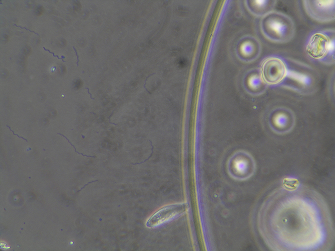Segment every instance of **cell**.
Masks as SVG:
<instances>
[{
    "mask_svg": "<svg viewBox=\"0 0 335 251\" xmlns=\"http://www.w3.org/2000/svg\"><path fill=\"white\" fill-rule=\"evenodd\" d=\"M255 170V164L253 158L245 152H235L228 161V172L235 179L246 180L253 174Z\"/></svg>",
    "mask_w": 335,
    "mask_h": 251,
    "instance_id": "5",
    "label": "cell"
},
{
    "mask_svg": "<svg viewBox=\"0 0 335 251\" xmlns=\"http://www.w3.org/2000/svg\"><path fill=\"white\" fill-rule=\"evenodd\" d=\"M44 10V8L42 6H39L36 9V14L38 16L41 15Z\"/></svg>",
    "mask_w": 335,
    "mask_h": 251,
    "instance_id": "14",
    "label": "cell"
},
{
    "mask_svg": "<svg viewBox=\"0 0 335 251\" xmlns=\"http://www.w3.org/2000/svg\"><path fill=\"white\" fill-rule=\"evenodd\" d=\"M187 209L186 204L166 206L155 212L146 222L148 228H154L183 214Z\"/></svg>",
    "mask_w": 335,
    "mask_h": 251,
    "instance_id": "8",
    "label": "cell"
},
{
    "mask_svg": "<svg viewBox=\"0 0 335 251\" xmlns=\"http://www.w3.org/2000/svg\"><path fill=\"white\" fill-rule=\"evenodd\" d=\"M6 126L9 128L11 132H12L13 133V134L14 135L17 136L18 138H22L24 140H25L26 142H28V140H27L26 138H24L23 137V136H19L18 134H16L11 129V127H10L9 125L6 124Z\"/></svg>",
    "mask_w": 335,
    "mask_h": 251,
    "instance_id": "16",
    "label": "cell"
},
{
    "mask_svg": "<svg viewBox=\"0 0 335 251\" xmlns=\"http://www.w3.org/2000/svg\"><path fill=\"white\" fill-rule=\"evenodd\" d=\"M43 48L45 50L49 52L50 54H52L54 57L57 58L59 60H62V62H66L62 58H60L58 55H56L54 52H51L49 50L46 49L45 47L43 46Z\"/></svg>",
    "mask_w": 335,
    "mask_h": 251,
    "instance_id": "15",
    "label": "cell"
},
{
    "mask_svg": "<svg viewBox=\"0 0 335 251\" xmlns=\"http://www.w3.org/2000/svg\"><path fill=\"white\" fill-rule=\"evenodd\" d=\"M261 32L269 41L284 44L290 41L295 32L292 18L279 12L272 11L263 16L260 21Z\"/></svg>",
    "mask_w": 335,
    "mask_h": 251,
    "instance_id": "2",
    "label": "cell"
},
{
    "mask_svg": "<svg viewBox=\"0 0 335 251\" xmlns=\"http://www.w3.org/2000/svg\"><path fill=\"white\" fill-rule=\"evenodd\" d=\"M260 72L267 85L280 84L286 74V68L283 60L275 56L265 58L261 66Z\"/></svg>",
    "mask_w": 335,
    "mask_h": 251,
    "instance_id": "7",
    "label": "cell"
},
{
    "mask_svg": "<svg viewBox=\"0 0 335 251\" xmlns=\"http://www.w3.org/2000/svg\"><path fill=\"white\" fill-rule=\"evenodd\" d=\"M303 6L308 16L320 22H328L335 18L334 0H305Z\"/></svg>",
    "mask_w": 335,
    "mask_h": 251,
    "instance_id": "6",
    "label": "cell"
},
{
    "mask_svg": "<svg viewBox=\"0 0 335 251\" xmlns=\"http://www.w3.org/2000/svg\"><path fill=\"white\" fill-rule=\"evenodd\" d=\"M62 58L63 59V58H65V57L64 56H62Z\"/></svg>",
    "mask_w": 335,
    "mask_h": 251,
    "instance_id": "19",
    "label": "cell"
},
{
    "mask_svg": "<svg viewBox=\"0 0 335 251\" xmlns=\"http://www.w3.org/2000/svg\"><path fill=\"white\" fill-rule=\"evenodd\" d=\"M334 30L316 32L311 36L305 50L311 58L326 65L334 63Z\"/></svg>",
    "mask_w": 335,
    "mask_h": 251,
    "instance_id": "3",
    "label": "cell"
},
{
    "mask_svg": "<svg viewBox=\"0 0 335 251\" xmlns=\"http://www.w3.org/2000/svg\"><path fill=\"white\" fill-rule=\"evenodd\" d=\"M14 26H16L17 27H19V28H22V29H25L26 30H29V32H33L35 34H37L38 36H39V34H37V32H35L34 31L31 30H29V29H28V28H27L25 27H22L21 26H18L16 24H14Z\"/></svg>",
    "mask_w": 335,
    "mask_h": 251,
    "instance_id": "17",
    "label": "cell"
},
{
    "mask_svg": "<svg viewBox=\"0 0 335 251\" xmlns=\"http://www.w3.org/2000/svg\"><path fill=\"white\" fill-rule=\"evenodd\" d=\"M268 126L274 133L279 134L290 132L296 123L293 111L286 107L277 106L272 108L267 116Z\"/></svg>",
    "mask_w": 335,
    "mask_h": 251,
    "instance_id": "4",
    "label": "cell"
},
{
    "mask_svg": "<svg viewBox=\"0 0 335 251\" xmlns=\"http://www.w3.org/2000/svg\"><path fill=\"white\" fill-rule=\"evenodd\" d=\"M261 50L258 41L253 38H246L239 44L237 54L245 61H251L257 58Z\"/></svg>",
    "mask_w": 335,
    "mask_h": 251,
    "instance_id": "9",
    "label": "cell"
},
{
    "mask_svg": "<svg viewBox=\"0 0 335 251\" xmlns=\"http://www.w3.org/2000/svg\"><path fill=\"white\" fill-rule=\"evenodd\" d=\"M283 185L288 190H294L298 186V182L295 179L286 178L283 182Z\"/></svg>",
    "mask_w": 335,
    "mask_h": 251,
    "instance_id": "12",
    "label": "cell"
},
{
    "mask_svg": "<svg viewBox=\"0 0 335 251\" xmlns=\"http://www.w3.org/2000/svg\"><path fill=\"white\" fill-rule=\"evenodd\" d=\"M250 74L244 80L246 90L251 94L254 96L263 94L266 91L268 85L264 81L260 70Z\"/></svg>",
    "mask_w": 335,
    "mask_h": 251,
    "instance_id": "10",
    "label": "cell"
},
{
    "mask_svg": "<svg viewBox=\"0 0 335 251\" xmlns=\"http://www.w3.org/2000/svg\"><path fill=\"white\" fill-rule=\"evenodd\" d=\"M57 134H60V135L63 136V137H64V138L67 140V141L70 144L73 146V148H74V149H75V152H77V154H81V155H82L83 156H87V157H91V158H95V156H87V155H85V154H81V153L78 152L76 150V148L75 147V146H74L71 142L69 140L66 136H65L64 134H60V133H57Z\"/></svg>",
    "mask_w": 335,
    "mask_h": 251,
    "instance_id": "13",
    "label": "cell"
},
{
    "mask_svg": "<svg viewBox=\"0 0 335 251\" xmlns=\"http://www.w3.org/2000/svg\"><path fill=\"white\" fill-rule=\"evenodd\" d=\"M275 0H248L247 6L249 10L256 16H264L273 11L276 4Z\"/></svg>",
    "mask_w": 335,
    "mask_h": 251,
    "instance_id": "11",
    "label": "cell"
},
{
    "mask_svg": "<svg viewBox=\"0 0 335 251\" xmlns=\"http://www.w3.org/2000/svg\"><path fill=\"white\" fill-rule=\"evenodd\" d=\"M283 61L286 74L280 85L301 94L312 93L317 84L316 71L309 66L295 60L286 58Z\"/></svg>",
    "mask_w": 335,
    "mask_h": 251,
    "instance_id": "1",
    "label": "cell"
},
{
    "mask_svg": "<svg viewBox=\"0 0 335 251\" xmlns=\"http://www.w3.org/2000/svg\"><path fill=\"white\" fill-rule=\"evenodd\" d=\"M73 48L74 49V50H75V52H76V55L77 56L78 62H77V65L78 66L79 56H78V54H77V50H76V48H74V46H73Z\"/></svg>",
    "mask_w": 335,
    "mask_h": 251,
    "instance_id": "18",
    "label": "cell"
}]
</instances>
